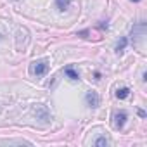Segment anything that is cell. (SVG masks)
<instances>
[{"label":"cell","mask_w":147,"mask_h":147,"mask_svg":"<svg viewBox=\"0 0 147 147\" xmlns=\"http://www.w3.org/2000/svg\"><path fill=\"white\" fill-rule=\"evenodd\" d=\"M30 71L33 73V75H36V76H43V75H47V71H49V64H47V61H35L31 64Z\"/></svg>","instance_id":"cell-1"},{"label":"cell","mask_w":147,"mask_h":147,"mask_svg":"<svg viewBox=\"0 0 147 147\" xmlns=\"http://www.w3.org/2000/svg\"><path fill=\"white\" fill-rule=\"evenodd\" d=\"M145 36V23H138L131 28V38H133V43L138 45L140 40H144Z\"/></svg>","instance_id":"cell-2"},{"label":"cell","mask_w":147,"mask_h":147,"mask_svg":"<svg viewBox=\"0 0 147 147\" xmlns=\"http://www.w3.org/2000/svg\"><path fill=\"white\" fill-rule=\"evenodd\" d=\"M126 113L125 111H118L116 114H114V128L116 130H121L123 126H125V123H126Z\"/></svg>","instance_id":"cell-3"},{"label":"cell","mask_w":147,"mask_h":147,"mask_svg":"<svg viewBox=\"0 0 147 147\" xmlns=\"http://www.w3.org/2000/svg\"><path fill=\"white\" fill-rule=\"evenodd\" d=\"M85 99H87V104H88L90 107H97V106H99V95H97L95 92H88Z\"/></svg>","instance_id":"cell-4"},{"label":"cell","mask_w":147,"mask_h":147,"mask_svg":"<svg viewBox=\"0 0 147 147\" xmlns=\"http://www.w3.org/2000/svg\"><path fill=\"white\" fill-rule=\"evenodd\" d=\"M64 75L69 78V80H73V82H78L80 80V75H78V73L75 71V69H73L71 66H67V67H64Z\"/></svg>","instance_id":"cell-5"},{"label":"cell","mask_w":147,"mask_h":147,"mask_svg":"<svg viewBox=\"0 0 147 147\" xmlns=\"http://www.w3.org/2000/svg\"><path fill=\"white\" fill-rule=\"evenodd\" d=\"M126 43H128V40H126L125 36H121V40H119V42H118V45H116V54H118V55H121V54H123V50H125Z\"/></svg>","instance_id":"cell-6"},{"label":"cell","mask_w":147,"mask_h":147,"mask_svg":"<svg viewBox=\"0 0 147 147\" xmlns=\"http://www.w3.org/2000/svg\"><path fill=\"white\" fill-rule=\"evenodd\" d=\"M128 95H130V88H128V87L118 88V92H116V97H118V99H126Z\"/></svg>","instance_id":"cell-7"},{"label":"cell","mask_w":147,"mask_h":147,"mask_svg":"<svg viewBox=\"0 0 147 147\" xmlns=\"http://www.w3.org/2000/svg\"><path fill=\"white\" fill-rule=\"evenodd\" d=\"M69 4H71V0H55V5L59 11H66L69 7Z\"/></svg>","instance_id":"cell-8"},{"label":"cell","mask_w":147,"mask_h":147,"mask_svg":"<svg viewBox=\"0 0 147 147\" xmlns=\"http://www.w3.org/2000/svg\"><path fill=\"white\" fill-rule=\"evenodd\" d=\"M107 144H109V140L106 137H100V138L95 140V145H107Z\"/></svg>","instance_id":"cell-9"},{"label":"cell","mask_w":147,"mask_h":147,"mask_svg":"<svg viewBox=\"0 0 147 147\" xmlns=\"http://www.w3.org/2000/svg\"><path fill=\"white\" fill-rule=\"evenodd\" d=\"M138 116H140V118H145V111H142V109H138Z\"/></svg>","instance_id":"cell-10"},{"label":"cell","mask_w":147,"mask_h":147,"mask_svg":"<svg viewBox=\"0 0 147 147\" xmlns=\"http://www.w3.org/2000/svg\"><path fill=\"white\" fill-rule=\"evenodd\" d=\"M131 2H140V0H131Z\"/></svg>","instance_id":"cell-11"}]
</instances>
